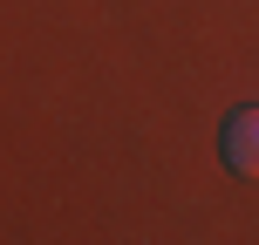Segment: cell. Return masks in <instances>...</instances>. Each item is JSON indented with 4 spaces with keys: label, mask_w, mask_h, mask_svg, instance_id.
I'll list each match as a JSON object with an SVG mask.
<instances>
[{
    "label": "cell",
    "mask_w": 259,
    "mask_h": 245,
    "mask_svg": "<svg viewBox=\"0 0 259 245\" xmlns=\"http://www.w3.org/2000/svg\"><path fill=\"white\" fill-rule=\"evenodd\" d=\"M219 157H225V170H239V177H259V109H232V116H225Z\"/></svg>",
    "instance_id": "cell-1"
}]
</instances>
